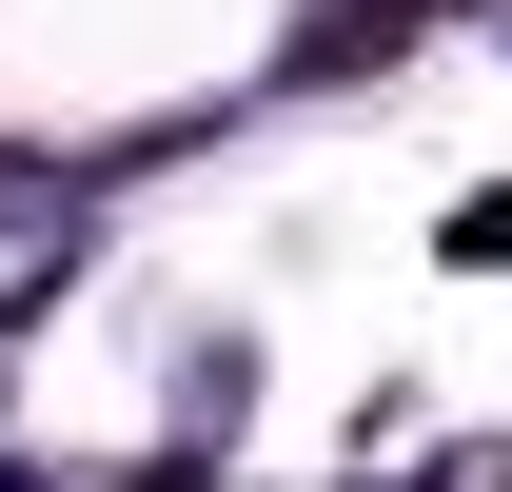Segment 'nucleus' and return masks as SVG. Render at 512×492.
<instances>
[{
    "mask_svg": "<svg viewBox=\"0 0 512 492\" xmlns=\"http://www.w3.org/2000/svg\"><path fill=\"white\" fill-rule=\"evenodd\" d=\"M394 20H434V0H394Z\"/></svg>",
    "mask_w": 512,
    "mask_h": 492,
    "instance_id": "f257e3e1",
    "label": "nucleus"
}]
</instances>
